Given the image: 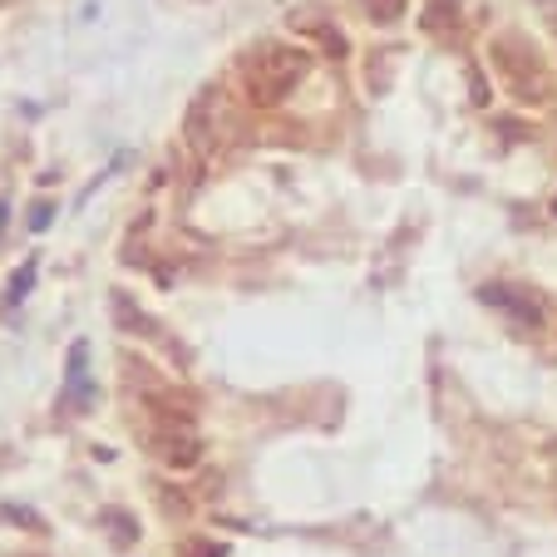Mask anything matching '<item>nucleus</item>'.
<instances>
[{"instance_id": "obj_5", "label": "nucleus", "mask_w": 557, "mask_h": 557, "mask_svg": "<svg viewBox=\"0 0 557 557\" xmlns=\"http://www.w3.org/2000/svg\"><path fill=\"white\" fill-rule=\"evenodd\" d=\"M153 449L163 454L169 469H193V463L202 459V440L193 434V424H163L158 440H153Z\"/></svg>"}, {"instance_id": "obj_7", "label": "nucleus", "mask_w": 557, "mask_h": 557, "mask_svg": "<svg viewBox=\"0 0 557 557\" xmlns=\"http://www.w3.org/2000/svg\"><path fill=\"white\" fill-rule=\"evenodd\" d=\"M360 5H366V15L375 25H395L405 15V0H360Z\"/></svg>"}, {"instance_id": "obj_8", "label": "nucleus", "mask_w": 557, "mask_h": 557, "mask_svg": "<svg viewBox=\"0 0 557 557\" xmlns=\"http://www.w3.org/2000/svg\"><path fill=\"white\" fill-rule=\"evenodd\" d=\"M153 504H158V508H169L173 518H188V498H183L173 484H158V488H153Z\"/></svg>"}, {"instance_id": "obj_10", "label": "nucleus", "mask_w": 557, "mask_h": 557, "mask_svg": "<svg viewBox=\"0 0 557 557\" xmlns=\"http://www.w3.org/2000/svg\"><path fill=\"white\" fill-rule=\"evenodd\" d=\"M5 518H15V523H21V528H40V523H35V513H30V508H5Z\"/></svg>"}, {"instance_id": "obj_12", "label": "nucleus", "mask_w": 557, "mask_h": 557, "mask_svg": "<svg viewBox=\"0 0 557 557\" xmlns=\"http://www.w3.org/2000/svg\"><path fill=\"white\" fill-rule=\"evenodd\" d=\"M183 553H188V557H218V553H212V547H202V543H188V547H183Z\"/></svg>"}, {"instance_id": "obj_4", "label": "nucleus", "mask_w": 557, "mask_h": 557, "mask_svg": "<svg viewBox=\"0 0 557 557\" xmlns=\"http://www.w3.org/2000/svg\"><path fill=\"white\" fill-rule=\"evenodd\" d=\"M222 95L218 89H208V95H198L193 99V109H188V144L198 148V153H212L218 148V128H222Z\"/></svg>"}, {"instance_id": "obj_11", "label": "nucleus", "mask_w": 557, "mask_h": 557, "mask_svg": "<svg viewBox=\"0 0 557 557\" xmlns=\"http://www.w3.org/2000/svg\"><path fill=\"white\" fill-rule=\"evenodd\" d=\"M50 218H54V208H50V202H45V208H35V218H30V222H35V227H45V222H50Z\"/></svg>"}, {"instance_id": "obj_14", "label": "nucleus", "mask_w": 557, "mask_h": 557, "mask_svg": "<svg viewBox=\"0 0 557 557\" xmlns=\"http://www.w3.org/2000/svg\"><path fill=\"white\" fill-rule=\"evenodd\" d=\"M25 557H35V553H25Z\"/></svg>"}, {"instance_id": "obj_13", "label": "nucleus", "mask_w": 557, "mask_h": 557, "mask_svg": "<svg viewBox=\"0 0 557 557\" xmlns=\"http://www.w3.org/2000/svg\"><path fill=\"white\" fill-rule=\"evenodd\" d=\"M547 208H553V218H557V193H553V202H547Z\"/></svg>"}, {"instance_id": "obj_2", "label": "nucleus", "mask_w": 557, "mask_h": 557, "mask_svg": "<svg viewBox=\"0 0 557 557\" xmlns=\"http://www.w3.org/2000/svg\"><path fill=\"white\" fill-rule=\"evenodd\" d=\"M494 64L504 70V79H508V89H513V95L533 99V104L547 95V70H543V60H537V50L528 40L504 35V40L494 45Z\"/></svg>"}, {"instance_id": "obj_9", "label": "nucleus", "mask_w": 557, "mask_h": 557, "mask_svg": "<svg viewBox=\"0 0 557 557\" xmlns=\"http://www.w3.org/2000/svg\"><path fill=\"white\" fill-rule=\"evenodd\" d=\"M30 282H35V262H25V267H21V272H15V286H11V306H15V301H21V296H25V292H30Z\"/></svg>"}, {"instance_id": "obj_3", "label": "nucleus", "mask_w": 557, "mask_h": 557, "mask_svg": "<svg viewBox=\"0 0 557 557\" xmlns=\"http://www.w3.org/2000/svg\"><path fill=\"white\" fill-rule=\"evenodd\" d=\"M479 301H484V306H498L508 321H523L528 331H543V326H547L543 296L528 292V286H518V282H488L484 292H479Z\"/></svg>"}, {"instance_id": "obj_1", "label": "nucleus", "mask_w": 557, "mask_h": 557, "mask_svg": "<svg viewBox=\"0 0 557 557\" xmlns=\"http://www.w3.org/2000/svg\"><path fill=\"white\" fill-rule=\"evenodd\" d=\"M306 64H311V60H306V50H296V45H257V50L237 64V70H243L247 104H252V109L282 104V99L301 85Z\"/></svg>"}, {"instance_id": "obj_6", "label": "nucleus", "mask_w": 557, "mask_h": 557, "mask_svg": "<svg viewBox=\"0 0 557 557\" xmlns=\"http://www.w3.org/2000/svg\"><path fill=\"white\" fill-rule=\"evenodd\" d=\"M104 528H109V537H114V547L138 543V523H134V513H124V508H104Z\"/></svg>"}]
</instances>
